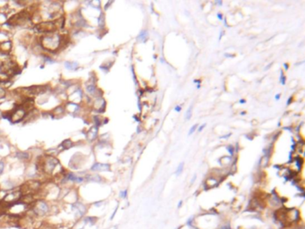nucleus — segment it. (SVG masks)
<instances>
[{
    "label": "nucleus",
    "mask_w": 305,
    "mask_h": 229,
    "mask_svg": "<svg viewBox=\"0 0 305 229\" xmlns=\"http://www.w3.org/2000/svg\"><path fill=\"white\" fill-rule=\"evenodd\" d=\"M52 211L53 206L50 204L49 201L44 199H37L29 209V212L32 213L38 219L52 217Z\"/></svg>",
    "instance_id": "1"
},
{
    "label": "nucleus",
    "mask_w": 305,
    "mask_h": 229,
    "mask_svg": "<svg viewBox=\"0 0 305 229\" xmlns=\"http://www.w3.org/2000/svg\"><path fill=\"white\" fill-rule=\"evenodd\" d=\"M88 210L89 209H88L87 205L80 200L70 205V212L73 215L74 222L83 218L87 215Z\"/></svg>",
    "instance_id": "2"
},
{
    "label": "nucleus",
    "mask_w": 305,
    "mask_h": 229,
    "mask_svg": "<svg viewBox=\"0 0 305 229\" xmlns=\"http://www.w3.org/2000/svg\"><path fill=\"white\" fill-rule=\"evenodd\" d=\"M90 170L93 172H99V171H109L110 165L108 164H102V163H95L91 167Z\"/></svg>",
    "instance_id": "3"
},
{
    "label": "nucleus",
    "mask_w": 305,
    "mask_h": 229,
    "mask_svg": "<svg viewBox=\"0 0 305 229\" xmlns=\"http://www.w3.org/2000/svg\"><path fill=\"white\" fill-rule=\"evenodd\" d=\"M83 219V221H84L86 227H87V226L92 227V226H94V225L97 223V221H98V218H97V217H94V216H85Z\"/></svg>",
    "instance_id": "4"
},
{
    "label": "nucleus",
    "mask_w": 305,
    "mask_h": 229,
    "mask_svg": "<svg viewBox=\"0 0 305 229\" xmlns=\"http://www.w3.org/2000/svg\"><path fill=\"white\" fill-rule=\"evenodd\" d=\"M15 157L19 159H29L30 154L25 151H18L15 153Z\"/></svg>",
    "instance_id": "5"
},
{
    "label": "nucleus",
    "mask_w": 305,
    "mask_h": 229,
    "mask_svg": "<svg viewBox=\"0 0 305 229\" xmlns=\"http://www.w3.org/2000/svg\"><path fill=\"white\" fill-rule=\"evenodd\" d=\"M65 67L67 68V69H69V70H74V71H75V70H77L78 68H79V65H78V64L76 63V62H65Z\"/></svg>",
    "instance_id": "6"
},
{
    "label": "nucleus",
    "mask_w": 305,
    "mask_h": 229,
    "mask_svg": "<svg viewBox=\"0 0 305 229\" xmlns=\"http://www.w3.org/2000/svg\"><path fill=\"white\" fill-rule=\"evenodd\" d=\"M97 134H98V127L94 126V127H92V128H90L89 130V132H88V137L89 138L90 140H93V139L96 138Z\"/></svg>",
    "instance_id": "7"
},
{
    "label": "nucleus",
    "mask_w": 305,
    "mask_h": 229,
    "mask_svg": "<svg viewBox=\"0 0 305 229\" xmlns=\"http://www.w3.org/2000/svg\"><path fill=\"white\" fill-rule=\"evenodd\" d=\"M148 36H149V33L146 30H143L140 32L139 36H138V40L141 42H145L148 39Z\"/></svg>",
    "instance_id": "8"
},
{
    "label": "nucleus",
    "mask_w": 305,
    "mask_h": 229,
    "mask_svg": "<svg viewBox=\"0 0 305 229\" xmlns=\"http://www.w3.org/2000/svg\"><path fill=\"white\" fill-rule=\"evenodd\" d=\"M86 90H87V92H89L90 95H93V96H95V95H96L97 88H96V86L94 85V83H90V84L87 85V87H86Z\"/></svg>",
    "instance_id": "9"
},
{
    "label": "nucleus",
    "mask_w": 305,
    "mask_h": 229,
    "mask_svg": "<svg viewBox=\"0 0 305 229\" xmlns=\"http://www.w3.org/2000/svg\"><path fill=\"white\" fill-rule=\"evenodd\" d=\"M73 146V142L71 141V140H65L61 143V147L63 148V149H68Z\"/></svg>",
    "instance_id": "10"
},
{
    "label": "nucleus",
    "mask_w": 305,
    "mask_h": 229,
    "mask_svg": "<svg viewBox=\"0 0 305 229\" xmlns=\"http://www.w3.org/2000/svg\"><path fill=\"white\" fill-rule=\"evenodd\" d=\"M183 165H184V164L182 162V163H180L179 166L177 167V169H176V171H175V174H176L177 176L181 175V173L183 172Z\"/></svg>",
    "instance_id": "11"
},
{
    "label": "nucleus",
    "mask_w": 305,
    "mask_h": 229,
    "mask_svg": "<svg viewBox=\"0 0 305 229\" xmlns=\"http://www.w3.org/2000/svg\"><path fill=\"white\" fill-rule=\"evenodd\" d=\"M295 162H296V165H297L298 168L300 169L302 167V166H303V159L300 157H297V158H295Z\"/></svg>",
    "instance_id": "12"
},
{
    "label": "nucleus",
    "mask_w": 305,
    "mask_h": 229,
    "mask_svg": "<svg viewBox=\"0 0 305 229\" xmlns=\"http://www.w3.org/2000/svg\"><path fill=\"white\" fill-rule=\"evenodd\" d=\"M280 83L282 84V85H285V76H284V72L281 70L280 71Z\"/></svg>",
    "instance_id": "13"
},
{
    "label": "nucleus",
    "mask_w": 305,
    "mask_h": 229,
    "mask_svg": "<svg viewBox=\"0 0 305 229\" xmlns=\"http://www.w3.org/2000/svg\"><path fill=\"white\" fill-rule=\"evenodd\" d=\"M192 107L190 106L189 108H188V110H187V112H186V119H187V120H190V119H191V117H192Z\"/></svg>",
    "instance_id": "14"
},
{
    "label": "nucleus",
    "mask_w": 305,
    "mask_h": 229,
    "mask_svg": "<svg viewBox=\"0 0 305 229\" xmlns=\"http://www.w3.org/2000/svg\"><path fill=\"white\" fill-rule=\"evenodd\" d=\"M226 149H227V151L230 153V155L231 156H233L234 155V147L233 146V145H228L227 147H226Z\"/></svg>",
    "instance_id": "15"
},
{
    "label": "nucleus",
    "mask_w": 305,
    "mask_h": 229,
    "mask_svg": "<svg viewBox=\"0 0 305 229\" xmlns=\"http://www.w3.org/2000/svg\"><path fill=\"white\" fill-rule=\"evenodd\" d=\"M198 124H196V125H194L192 127H191V129H190V131H189V133H188V135L190 136V135H192L195 131H196V129H197V127H198Z\"/></svg>",
    "instance_id": "16"
},
{
    "label": "nucleus",
    "mask_w": 305,
    "mask_h": 229,
    "mask_svg": "<svg viewBox=\"0 0 305 229\" xmlns=\"http://www.w3.org/2000/svg\"><path fill=\"white\" fill-rule=\"evenodd\" d=\"M127 190H125V191H120V197L122 198V199H126L127 198Z\"/></svg>",
    "instance_id": "17"
},
{
    "label": "nucleus",
    "mask_w": 305,
    "mask_h": 229,
    "mask_svg": "<svg viewBox=\"0 0 305 229\" xmlns=\"http://www.w3.org/2000/svg\"><path fill=\"white\" fill-rule=\"evenodd\" d=\"M5 170V162L3 160H0V176L4 173Z\"/></svg>",
    "instance_id": "18"
},
{
    "label": "nucleus",
    "mask_w": 305,
    "mask_h": 229,
    "mask_svg": "<svg viewBox=\"0 0 305 229\" xmlns=\"http://www.w3.org/2000/svg\"><path fill=\"white\" fill-rule=\"evenodd\" d=\"M5 96V90H4L2 87H0V98H4Z\"/></svg>",
    "instance_id": "19"
},
{
    "label": "nucleus",
    "mask_w": 305,
    "mask_h": 229,
    "mask_svg": "<svg viewBox=\"0 0 305 229\" xmlns=\"http://www.w3.org/2000/svg\"><path fill=\"white\" fill-rule=\"evenodd\" d=\"M204 127H206V124H203V125H201L199 127L198 131H199V132H201V131L203 130V128H204Z\"/></svg>",
    "instance_id": "20"
},
{
    "label": "nucleus",
    "mask_w": 305,
    "mask_h": 229,
    "mask_svg": "<svg viewBox=\"0 0 305 229\" xmlns=\"http://www.w3.org/2000/svg\"><path fill=\"white\" fill-rule=\"evenodd\" d=\"M174 110H175V111H177V112H180V111L182 110V107H181L180 106H175V107H174Z\"/></svg>",
    "instance_id": "21"
},
{
    "label": "nucleus",
    "mask_w": 305,
    "mask_h": 229,
    "mask_svg": "<svg viewBox=\"0 0 305 229\" xmlns=\"http://www.w3.org/2000/svg\"><path fill=\"white\" fill-rule=\"evenodd\" d=\"M292 100H293V98H292V97H290V98H288V100H287V103H286V105H287V106H289V105L291 104Z\"/></svg>",
    "instance_id": "22"
},
{
    "label": "nucleus",
    "mask_w": 305,
    "mask_h": 229,
    "mask_svg": "<svg viewBox=\"0 0 305 229\" xmlns=\"http://www.w3.org/2000/svg\"><path fill=\"white\" fill-rule=\"evenodd\" d=\"M218 18L219 20H223V16H222V14H218Z\"/></svg>",
    "instance_id": "23"
},
{
    "label": "nucleus",
    "mask_w": 305,
    "mask_h": 229,
    "mask_svg": "<svg viewBox=\"0 0 305 229\" xmlns=\"http://www.w3.org/2000/svg\"><path fill=\"white\" fill-rule=\"evenodd\" d=\"M279 98H280V94H278V95H276V96H275V99H277V100H278Z\"/></svg>",
    "instance_id": "24"
},
{
    "label": "nucleus",
    "mask_w": 305,
    "mask_h": 229,
    "mask_svg": "<svg viewBox=\"0 0 305 229\" xmlns=\"http://www.w3.org/2000/svg\"><path fill=\"white\" fill-rule=\"evenodd\" d=\"M240 103H241V104H242V103L244 104V103H246V100H245V99H240Z\"/></svg>",
    "instance_id": "25"
},
{
    "label": "nucleus",
    "mask_w": 305,
    "mask_h": 229,
    "mask_svg": "<svg viewBox=\"0 0 305 229\" xmlns=\"http://www.w3.org/2000/svg\"><path fill=\"white\" fill-rule=\"evenodd\" d=\"M54 229H72V228H71V227H64V228H63V227H59V228H58V227H55Z\"/></svg>",
    "instance_id": "26"
},
{
    "label": "nucleus",
    "mask_w": 305,
    "mask_h": 229,
    "mask_svg": "<svg viewBox=\"0 0 305 229\" xmlns=\"http://www.w3.org/2000/svg\"><path fill=\"white\" fill-rule=\"evenodd\" d=\"M284 67H285V69H288V65H287V64H285V65H284Z\"/></svg>",
    "instance_id": "27"
},
{
    "label": "nucleus",
    "mask_w": 305,
    "mask_h": 229,
    "mask_svg": "<svg viewBox=\"0 0 305 229\" xmlns=\"http://www.w3.org/2000/svg\"><path fill=\"white\" fill-rule=\"evenodd\" d=\"M195 179H196V176H194V177H193V179H192V183H193V182L195 181Z\"/></svg>",
    "instance_id": "28"
},
{
    "label": "nucleus",
    "mask_w": 305,
    "mask_h": 229,
    "mask_svg": "<svg viewBox=\"0 0 305 229\" xmlns=\"http://www.w3.org/2000/svg\"><path fill=\"white\" fill-rule=\"evenodd\" d=\"M217 4H218V5H222V2H221V1H220V2H219V1H218V2H217Z\"/></svg>",
    "instance_id": "29"
},
{
    "label": "nucleus",
    "mask_w": 305,
    "mask_h": 229,
    "mask_svg": "<svg viewBox=\"0 0 305 229\" xmlns=\"http://www.w3.org/2000/svg\"><path fill=\"white\" fill-rule=\"evenodd\" d=\"M245 114H246V112H242L241 113V115H245Z\"/></svg>",
    "instance_id": "30"
}]
</instances>
